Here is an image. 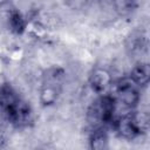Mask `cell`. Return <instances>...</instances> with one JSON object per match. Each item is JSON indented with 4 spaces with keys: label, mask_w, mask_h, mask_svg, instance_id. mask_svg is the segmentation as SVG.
Returning <instances> with one entry per match:
<instances>
[{
    "label": "cell",
    "mask_w": 150,
    "mask_h": 150,
    "mask_svg": "<svg viewBox=\"0 0 150 150\" xmlns=\"http://www.w3.org/2000/svg\"><path fill=\"white\" fill-rule=\"evenodd\" d=\"M0 111L18 127L26 125L32 120V111L27 103L8 86L0 88Z\"/></svg>",
    "instance_id": "1"
},
{
    "label": "cell",
    "mask_w": 150,
    "mask_h": 150,
    "mask_svg": "<svg viewBox=\"0 0 150 150\" xmlns=\"http://www.w3.org/2000/svg\"><path fill=\"white\" fill-rule=\"evenodd\" d=\"M116 101L114 96L103 95L97 98L88 109V121L94 128H103V125L114 122L116 112Z\"/></svg>",
    "instance_id": "2"
},
{
    "label": "cell",
    "mask_w": 150,
    "mask_h": 150,
    "mask_svg": "<svg viewBox=\"0 0 150 150\" xmlns=\"http://www.w3.org/2000/svg\"><path fill=\"white\" fill-rule=\"evenodd\" d=\"M114 122L116 130L124 138H135L148 129V116L143 112H128Z\"/></svg>",
    "instance_id": "3"
},
{
    "label": "cell",
    "mask_w": 150,
    "mask_h": 150,
    "mask_svg": "<svg viewBox=\"0 0 150 150\" xmlns=\"http://www.w3.org/2000/svg\"><path fill=\"white\" fill-rule=\"evenodd\" d=\"M116 103H121L127 108H134L139 102L138 86L129 77L123 79L116 83V90L114 96Z\"/></svg>",
    "instance_id": "4"
},
{
    "label": "cell",
    "mask_w": 150,
    "mask_h": 150,
    "mask_svg": "<svg viewBox=\"0 0 150 150\" xmlns=\"http://www.w3.org/2000/svg\"><path fill=\"white\" fill-rule=\"evenodd\" d=\"M61 86V74L57 70H53L46 75L43 86L41 89V101L43 104H52L56 101L60 93Z\"/></svg>",
    "instance_id": "5"
},
{
    "label": "cell",
    "mask_w": 150,
    "mask_h": 150,
    "mask_svg": "<svg viewBox=\"0 0 150 150\" xmlns=\"http://www.w3.org/2000/svg\"><path fill=\"white\" fill-rule=\"evenodd\" d=\"M89 82H90L91 89L95 93L102 94L111 86V76L105 69L98 68V69H95L91 73Z\"/></svg>",
    "instance_id": "6"
},
{
    "label": "cell",
    "mask_w": 150,
    "mask_h": 150,
    "mask_svg": "<svg viewBox=\"0 0 150 150\" xmlns=\"http://www.w3.org/2000/svg\"><path fill=\"white\" fill-rule=\"evenodd\" d=\"M149 77H150V69H149V64L148 63H138L134 67L130 79L138 86V87H145L149 82Z\"/></svg>",
    "instance_id": "7"
},
{
    "label": "cell",
    "mask_w": 150,
    "mask_h": 150,
    "mask_svg": "<svg viewBox=\"0 0 150 150\" xmlns=\"http://www.w3.org/2000/svg\"><path fill=\"white\" fill-rule=\"evenodd\" d=\"M90 146L93 149H103L107 146V135L103 128H94L90 135Z\"/></svg>",
    "instance_id": "8"
},
{
    "label": "cell",
    "mask_w": 150,
    "mask_h": 150,
    "mask_svg": "<svg viewBox=\"0 0 150 150\" xmlns=\"http://www.w3.org/2000/svg\"><path fill=\"white\" fill-rule=\"evenodd\" d=\"M112 5L120 15H128L135 8V0H112Z\"/></svg>",
    "instance_id": "9"
},
{
    "label": "cell",
    "mask_w": 150,
    "mask_h": 150,
    "mask_svg": "<svg viewBox=\"0 0 150 150\" xmlns=\"http://www.w3.org/2000/svg\"><path fill=\"white\" fill-rule=\"evenodd\" d=\"M11 22H12L13 28H15V29H21V28H23V21H22L21 16H20L19 14H13V15L11 16Z\"/></svg>",
    "instance_id": "10"
},
{
    "label": "cell",
    "mask_w": 150,
    "mask_h": 150,
    "mask_svg": "<svg viewBox=\"0 0 150 150\" xmlns=\"http://www.w3.org/2000/svg\"><path fill=\"white\" fill-rule=\"evenodd\" d=\"M69 1L73 2L75 7H77V6H82V5H84V2H86L87 0H69Z\"/></svg>",
    "instance_id": "11"
},
{
    "label": "cell",
    "mask_w": 150,
    "mask_h": 150,
    "mask_svg": "<svg viewBox=\"0 0 150 150\" xmlns=\"http://www.w3.org/2000/svg\"><path fill=\"white\" fill-rule=\"evenodd\" d=\"M8 0H0V6H2V5H5L6 2H7Z\"/></svg>",
    "instance_id": "12"
}]
</instances>
